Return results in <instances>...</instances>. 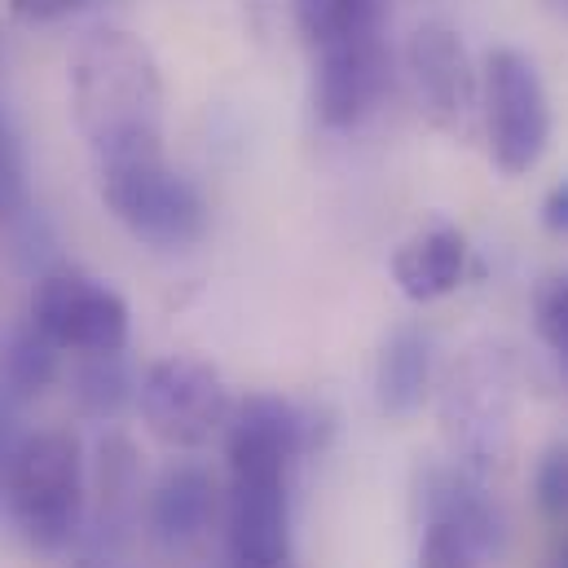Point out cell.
Listing matches in <instances>:
<instances>
[{
  "label": "cell",
  "instance_id": "obj_1",
  "mask_svg": "<svg viewBox=\"0 0 568 568\" xmlns=\"http://www.w3.org/2000/svg\"><path fill=\"white\" fill-rule=\"evenodd\" d=\"M71 115L98 163L163 154V71L142 36L124 27L89 31L71 53Z\"/></svg>",
  "mask_w": 568,
  "mask_h": 568
},
{
  "label": "cell",
  "instance_id": "obj_2",
  "mask_svg": "<svg viewBox=\"0 0 568 568\" xmlns=\"http://www.w3.org/2000/svg\"><path fill=\"white\" fill-rule=\"evenodd\" d=\"M0 494L13 529L31 551L58 556L75 547L89 511V467L75 432L67 427L27 432Z\"/></svg>",
  "mask_w": 568,
  "mask_h": 568
},
{
  "label": "cell",
  "instance_id": "obj_3",
  "mask_svg": "<svg viewBox=\"0 0 568 568\" xmlns=\"http://www.w3.org/2000/svg\"><path fill=\"white\" fill-rule=\"evenodd\" d=\"M98 194L106 212L154 252H185L207 230V203L163 154L98 163Z\"/></svg>",
  "mask_w": 568,
  "mask_h": 568
},
{
  "label": "cell",
  "instance_id": "obj_4",
  "mask_svg": "<svg viewBox=\"0 0 568 568\" xmlns=\"http://www.w3.org/2000/svg\"><path fill=\"white\" fill-rule=\"evenodd\" d=\"M480 115L489 159L507 176H525L542 163L551 145V98L542 71L520 49H489L480 75Z\"/></svg>",
  "mask_w": 568,
  "mask_h": 568
},
{
  "label": "cell",
  "instance_id": "obj_5",
  "mask_svg": "<svg viewBox=\"0 0 568 568\" xmlns=\"http://www.w3.org/2000/svg\"><path fill=\"white\" fill-rule=\"evenodd\" d=\"M138 410L145 432L168 449H203L212 436L225 432L234 402L212 362L176 353L145 366L138 379Z\"/></svg>",
  "mask_w": 568,
  "mask_h": 568
},
{
  "label": "cell",
  "instance_id": "obj_6",
  "mask_svg": "<svg viewBox=\"0 0 568 568\" xmlns=\"http://www.w3.org/2000/svg\"><path fill=\"white\" fill-rule=\"evenodd\" d=\"M27 317L71 357L124 353L129 335H133L129 300L115 286H106L84 270H71V265L44 270L36 278Z\"/></svg>",
  "mask_w": 568,
  "mask_h": 568
},
{
  "label": "cell",
  "instance_id": "obj_7",
  "mask_svg": "<svg viewBox=\"0 0 568 568\" xmlns=\"http://www.w3.org/2000/svg\"><path fill=\"white\" fill-rule=\"evenodd\" d=\"M230 556L234 568H283L291 556V463L230 458Z\"/></svg>",
  "mask_w": 568,
  "mask_h": 568
},
{
  "label": "cell",
  "instance_id": "obj_8",
  "mask_svg": "<svg viewBox=\"0 0 568 568\" xmlns=\"http://www.w3.org/2000/svg\"><path fill=\"white\" fill-rule=\"evenodd\" d=\"M445 427L463 467H494L511 440V375L503 357L476 353L467 357L445 393Z\"/></svg>",
  "mask_w": 568,
  "mask_h": 568
},
{
  "label": "cell",
  "instance_id": "obj_9",
  "mask_svg": "<svg viewBox=\"0 0 568 568\" xmlns=\"http://www.w3.org/2000/svg\"><path fill=\"white\" fill-rule=\"evenodd\" d=\"M313 111L331 133L357 129L393 89V49L384 36L344 40L313 53Z\"/></svg>",
  "mask_w": 568,
  "mask_h": 568
},
{
  "label": "cell",
  "instance_id": "obj_10",
  "mask_svg": "<svg viewBox=\"0 0 568 568\" xmlns=\"http://www.w3.org/2000/svg\"><path fill=\"white\" fill-rule=\"evenodd\" d=\"M406 62H410V80L427 120L454 138H467L471 120L480 115V75L471 71V58L458 31L445 22H424L410 36Z\"/></svg>",
  "mask_w": 568,
  "mask_h": 568
},
{
  "label": "cell",
  "instance_id": "obj_11",
  "mask_svg": "<svg viewBox=\"0 0 568 568\" xmlns=\"http://www.w3.org/2000/svg\"><path fill=\"white\" fill-rule=\"evenodd\" d=\"M216 476L194 463V458H176L159 471L154 489H150V534L168 547H194L212 520H216Z\"/></svg>",
  "mask_w": 568,
  "mask_h": 568
},
{
  "label": "cell",
  "instance_id": "obj_12",
  "mask_svg": "<svg viewBox=\"0 0 568 568\" xmlns=\"http://www.w3.org/2000/svg\"><path fill=\"white\" fill-rule=\"evenodd\" d=\"M419 516L424 520H445L463 534H471L485 551H503L507 542V520L489 489L476 480L471 467H427L419 480Z\"/></svg>",
  "mask_w": 568,
  "mask_h": 568
},
{
  "label": "cell",
  "instance_id": "obj_13",
  "mask_svg": "<svg viewBox=\"0 0 568 568\" xmlns=\"http://www.w3.org/2000/svg\"><path fill=\"white\" fill-rule=\"evenodd\" d=\"M467 278V239L454 225H427L393 256V283L406 300L432 304Z\"/></svg>",
  "mask_w": 568,
  "mask_h": 568
},
{
  "label": "cell",
  "instance_id": "obj_14",
  "mask_svg": "<svg viewBox=\"0 0 568 568\" xmlns=\"http://www.w3.org/2000/svg\"><path fill=\"white\" fill-rule=\"evenodd\" d=\"M432 384V339L424 326H397L375 366V402L388 419H406L424 406Z\"/></svg>",
  "mask_w": 568,
  "mask_h": 568
},
{
  "label": "cell",
  "instance_id": "obj_15",
  "mask_svg": "<svg viewBox=\"0 0 568 568\" xmlns=\"http://www.w3.org/2000/svg\"><path fill=\"white\" fill-rule=\"evenodd\" d=\"M291 18H295V31L304 36V44L317 53V49H331L344 40L384 36L388 0H291Z\"/></svg>",
  "mask_w": 568,
  "mask_h": 568
},
{
  "label": "cell",
  "instance_id": "obj_16",
  "mask_svg": "<svg viewBox=\"0 0 568 568\" xmlns=\"http://www.w3.org/2000/svg\"><path fill=\"white\" fill-rule=\"evenodd\" d=\"M58 366H62V348L27 317V322L9 335V344H4V353H0V393H4L9 402L27 406L31 397H40V393L58 379Z\"/></svg>",
  "mask_w": 568,
  "mask_h": 568
},
{
  "label": "cell",
  "instance_id": "obj_17",
  "mask_svg": "<svg viewBox=\"0 0 568 568\" xmlns=\"http://www.w3.org/2000/svg\"><path fill=\"white\" fill-rule=\"evenodd\" d=\"M129 353V348H124ZM124 353H93V357H75V406L89 419H115L129 402H138V375L129 366Z\"/></svg>",
  "mask_w": 568,
  "mask_h": 568
},
{
  "label": "cell",
  "instance_id": "obj_18",
  "mask_svg": "<svg viewBox=\"0 0 568 568\" xmlns=\"http://www.w3.org/2000/svg\"><path fill=\"white\" fill-rule=\"evenodd\" d=\"M98 503H102V520H98V534H106V525H124L129 507H133V494H138V449L129 436L111 432L102 436L98 445Z\"/></svg>",
  "mask_w": 568,
  "mask_h": 568
},
{
  "label": "cell",
  "instance_id": "obj_19",
  "mask_svg": "<svg viewBox=\"0 0 568 568\" xmlns=\"http://www.w3.org/2000/svg\"><path fill=\"white\" fill-rule=\"evenodd\" d=\"M494 551H485L471 534L445 525V520H424L419 538V568H494Z\"/></svg>",
  "mask_w": 568,
  "mask_h": 568
},
{
  "label": "cell",
  "instance_id": "obj_20",
  "mask_svg": "<svg viewBox=\"0 0 568 568\" xmlns=\"http://www.w3.org/2000/svg\"><path fill=\"white\" fill-rule=\"evenodd\" d=\"M31 207V190H27V154L22 138L9 120V111L0 106V225L22 216Z\"/></svg>",
  "mask_w": 568,
  "mask_h": 568
},
{
  "label": "cell",
  "instance_id": "obj_21",
  "mask_svg": "<svg viewBox=\"0 0 568 568\" xmlns=\"http://www.w3.org/2000/svg\"><path fill=\"white\" fill-rule=\"evenodd\" d=\"M534 317H538V335H542V344L560 357V366L568 371V270L538 286Z\"/></svg>",
  "mask_w": 568,
  "mask_h": 568
},
{
  "label": "cell",
  "instance_id": "obj_22",
  "mask_svg": "<svg viewBox=\"0 0 568 568\" xmlns=\"http://www.w3.org/2000/svg\"><path fill=\"white\" fill-rule=\"evenodd\" d=\"M534 489H538V503L547 516H568V445H551L538 463V476H534Z\"/></svg>",
  "mask_w": 568,
  "mask_h": 568
},
{
  "label": "cell",
  "instance_id": "obj_23",
  "mask_svg": "<svg viewBox=\"0 0 568 568\" xmlns=\"http://www.w3.org/2000/svg\"><path fill=\"white\" fill-rule=\"evenodd\" d=\"M93 0H4V9L27 22V27H49V22H67L75 13H84Z\"/></svg>",
  "mask_w": 568,
  "mask_h": 568
},
{
  "label": "cell",
  "instance_id": "obj_24",
  "mask_svg": "<svg viewBox=\"0 0 568 568\" xmlns=\"http://www.w3.org/2000/svg\"><path fill=\"white\" fill-rule=\"evenodd\" d=\"M18 410H22V406H18V402H9V397L0 393V489H4V476H9V467H13V458H18L22 440H27Z\"/></svg>",
  "mask_w": 568,
  "mask_h": 568
},
{
  "label": "cell",
  "instance_id": "obj_25",
  "mask_svg": "<svg viewBox=\"0 0 568 568\" xmlns=\"http://www.w3.org/2000/svg\"><path fill=\"white\" fill-rule=\"evenodd\" d=\"M542 230L556 239H568V176L560 185H551V194L542 199Z\"/></svg>",
  "mask_w": 568,
  "mask_h": 568
},
{
  "label": "cell",
  "instance_id": "obj_26",
  "mask_svg": "<svg viewBox=\"0 0 568 568\" xmlns=\"http://www.w3.org/2000/svg\"><path fill=\"white\" fill-rule=\"evenodd\" d=\"M556 568H568V542L560 547V556H556Z\"/></svg>",
  "mask_w": 568,
  "mask_h": 568
},
{
  "label": "cell",
  "instance_id": "obj_27",
  "mask_svg": "<svg viewBox=\"0 0 568 568\" xmlns=\"http://www.w3.org/2000/svg\"><path fill=\"white\" fill-rule=\"evenodd\" d=\"M556 4H560V9H565V13H568V0H556Z\"/></svg>",
  "mask_w": 568,
  "mask_h": 568
},
{
  "label": "cell",
  "instance_id": "obj_28",
  "mask_svg": "<svg viewBox=\"0 0 568 568\" xmlns=\"http://www.w3.org/2000/svg\"><path fill=\"white\" fill-rule=\"evenodd\" d=\"M0 58H4V40H0Z\"/></svg>",
  "mask_w": 568,
  "mask_h": 568
}]
</instances>
